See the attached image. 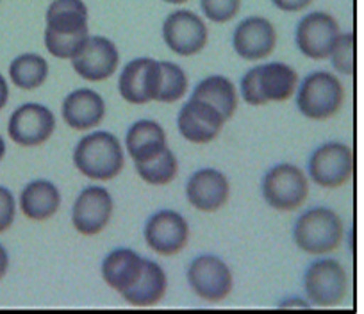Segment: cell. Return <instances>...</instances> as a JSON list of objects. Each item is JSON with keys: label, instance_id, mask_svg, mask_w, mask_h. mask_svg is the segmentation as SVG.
<instances>
[{"label": "cell", "instance_id": "cell-1", "mask_svg": "<svg viewBox=\"0 0 364 314\" xmlns=\"http://www.w3.org/2000/svg\"><path fill=\"white\" fill-rule=\"evenodd\" d=\"M45 22V47L58 59H73L90 38V13L82 0H54Z\"/></svg>", "mask_w": 364, "mask_h": 314}, {"label": "cell", "instance_id": "cell-2", "mask_svg": "<svg viewBox=\"0 0 364 314\" xmlns=\"http://www.w3.org/2000/svg\"><path fill=\"white\" fill-rule=\"evenodd\" d=\"M125 156L120 139L107 131L84 136L73 148V166L93 180H111L124 170Z\"/></svg>", "mask_w": 364, "mask_h": 314}, {"label": "cell", "instance_id": "cell-3", "mask_svg": "<svg viewBox=\"0 0 364 314\" xmlns=\"http://www.w3.org/2000/svg\"><path fill=\"white\" fill-rule=\"evenodd\" d=\"M299 86L295 68L286 63H266L248 70L241 79V97L250 106H264L268 102H286Z\"/></svg>", "mask_w": 364, "mask_h": 314}, {"label": "cell", "instance_id": "cell-4", "mask_svg": "<svg viewBox=\"0 0 364 314\" xmlns=\"http://www.w3.org/2000/svg\"><path fill=\"white\" fill-rule=\"evenodd\" d=\"M296 247L311 256H325L339 249L343 242V222L328 207H313L299 216L293 229Z\"/></svg>", "mask_w": 364, "mask_h": 314}, {"label": "cell", "instance_id": "cell-5", "mask_svg": "<svg viewBox=\"0 0 364 314\" xmlns=\"http://www.w3.org/2000/svg\"><path fill=\"white\" fill-rule=\"evenodd\" d=\"M296 106L306 118L327 120L336 117L345 102V88L331 72H313L296 86Z\"/></svg>", "mask_w": 364, "mask_h": 314}, {"label": "cell", "instance_id": "cell-6", "mask_svg": "<svg viewBox=\"0 0 364 314\" xmlns=\"http://www.w3.org/2000/svg\"><path fill=\"white\" fill-rule=\"evenodd\" d=\"M261 191L269 207L295 211L309 197V180L299 166L281 163L266 172Z\"/></svg>", "mask_w": 364, "mask_h": 314}, {"label": "cell", "instance_id": "cell-7", "mask_svg": "<svg viewBox=\"0 0 364 314\" xmlns=\"http://www.w3.org/2000/svg\"><path fill=\"white\" fill-rule=\"evenodd\" d=\"M304 289L309 305L334 307L345 300L348 275L339 261L323 257L309 264L304 275Z\"/></svg>", "mask_w": 364, "mask_h": 314}, {"label": "cell", "instance_id": "cell-8", "mask_svg": "<svg viewBox=\"0 0 364 314\" xmlns=\"http://www.w3.org/2000/svg\"><path fill=\"white\" fill-rule=\"evenodd\" d=\"M143 236L149 249L157 256H177L190 242V223L181 212L163 209L146 220Z\"/></svg>", "mask_w": 364, "mask_h": 314}, {"label": "cell", "instance_id": "cell-9", "mask_svg": "<svg viewBox=\"0 0 364 314\" xmlns=\"http://www.w3.org/2000/svg\"><path fill=\"white\" fill-rule=\"evenodd\" d=\"M353 152L348 145L328 141L318 146L309 159V175L318 186L336 190L352 179Z\"/></svg>", "mask_w": 364, "mask_h": 314}, {"label": "cell", "instance_id": "cell-10", "mask_svg": "<svg viewBox=\"0 0 364 314\" xmlns=\"http://www.w3.org/2000/svg\"><path fill=\"white\" fill-rule=\"evenodd\" d=\"M163 40L173 54L191 58L200 54L208 45V26L197 13L177 9L164 20Z\"/></svg>", "mask_w": 364, "mask_h": 314}, {"label": "cell", "instance_id": "cell-11", "mask_svg": "<svg viewBox=\"0 0 364 314\" xmlns=\"http://www.w3.org/2000/svg\"><path fill=\"white\" fill-rule=\"evenodd\" d=\"M188 282L198 298L205 302H223L234 288V277L225 261L220 257L198 256L188 268Z\"/></svg>", "mask_w": 364, "mask_h": 314}, {"label": "cell", "instance_id": "cell-12", "mask_svg": "<svg viewBox=\"0 0 364 314\" xmlns=\"http://www.w3.org/2000/svg\"><path fill=\"white\" fill-rule=\"evenodd\" d=\"M55 131V117L43 104H22L8 121V134L20 146H40Z\"/></svg>", "mask_w": 364, "mask_h": 314}, {"label": "cell", "instance_id": "cell-13", "mask_svg": "<svg viewBox=\"0 0 364 314\" xmlns=\"http://www.w3.org/2000/svg\"><path fill=\"white\" fill-rule=\"evenodd\" d=\"M339 34L341 31H339V23L334 16L328 13L314 11L304 16L299 22L295 41L299 50L306 58L321 61V59H328Z\"/></svg>", "mask_w": 364, "mask_h": 314}, {"label": "cell", "instance_id": "cell-14", "mask_svg": "<svg viewBox=\"0 0 364 314\" xmlns=\"http://www.w3.org/2000/svg\"><path fill=\"white\" fill-rule=\"evenodd\" d=\"M72 66L84 81H106L120 66V52L109 38L90 36L72 59Z\"/></svg>", "mask_w": 364, "mask_h": 314}, {"label": "cell", "instance_id": "cell-15", "mask_svg": "<svg viewBox=\"0 0 364 314\" xmlns=\"http://www.w3.org/2000/svg\"><path fill=\"white\" fill-rule=\"evenodd\" d=\"M161 66L150 58H138L127 63L118 79V92L122 99L134 106L156 102L159 92Z\"/></svg>", "mask_w": 364, "mask_h": 314}, {"label": "cell", "instance_id": "cell-16", "mask_svg": "<svg viewBox=\"0 0 364 314\" xmlns=\"http://www.w3.org/2000/svg\"><path fill=\"white\" fill-rule=\"evenodd\" d=\"M113 197L102 186H87L79 193L72 207V223L84 236L100 234L113 216Z\"/></svg>", "mask_w": 364, "mask_h": 314}, {"label": "cell", "instance_id": "cell-17", "mask_svg": "<svg viewBox=\"0 0 364 314\" xmlns=\"http://www.w3.org/2000/svg\"><path fill=\"white\" fill-rule=\"evenodd\" d=\"M232 47L245 61H261L277 47V31L262 16H248L234 29Z\"/></svg>", "mask_w": 364, "mask_h": 314}, {"label": "cell", "instance_id": "cell-18", "mask_svg": "<svg viewBox=\"0 0 364 314\" xmlns=\"http://www.w3.org/2000/svg\"><path fill=\"white\" fill-rule=\"evenodd\" d=\"M225 118L208 102L191 99L181 107L177 118L178 132L184 139L195 145H208L222 132Z\"/></svg>", "mask_w": 364, "mask_h": 314}, {"label": "cell", "instance_id": "cell-19", "mask_svg": "<svg viewBox=\"0 0 364 314\" xmlns=\"http://www.w3.org/2000/svg\"><path fill=\"white\" fill-rule=\"evenodd\" d=\"M230 186L220 170L202 168L190 177L186 184L188 202L197 211L216 212L227 204Z\"/></svg>", "mask_w": 364, "mask_h": 314}, {"label": "cell", "instance_id": "cell-20", "mask_svg": "<svg viewBox=\"0 0 364 314\" xmlns=\"http://www.w3.org/2000/svg\"><path fill=\"white\" fill-rule=\"evenodd\" d=\"M61 114L65 124L73 131H91L106 118V102L93 90L79 88L63 100Z\"/></svg>", "mask_w": 364, "mask_h": 314}, {"label": "cell", "instance_id": "cell-21", "mask_svg": "<svg viewBox=\"0 0 364 314\" xmlns=\"http://www.w3.org/2000/svg\"><path fill=\"white\" fill-rule=\"evenodd\" d=\"M145 257L131 249H117L102 261V278L111 289L125 293L139 281Z\"/></svg>", "mask_w": 364, "mask_h": 314}, {"label": "cell", "instance_id": "cell-22", "mask_svg": "<svg viewBox=\"0 0 364 314\" xmlns=\"http://www.w3.org/2000/svg\"><path fill=\"white\" fill-rule=\"evenodd\" d=\"M125 146L134 163H149L168 148L166 132L157 121L138 120L129 127Z\"/></svg>", "mask_w": 364, "mask_h": 314}, {"label": "cell", "instance_id": "cell-23", "mask_svg": "<svg viewBox=\"0 0 364 314\" xmlns=\"http://www.w3.org/2000/svg\"><path fill=\"white\" fill-rule=\"evenodd\" d=\"M61 207V193L50 180H31L20 193V211L26 218L43 222L52 218Z\"/></svg>", "mask_w": 364, "mask_h": 314}, {"label": "cell", "instance_id": "cell-24", "mask_svg": "<svg viewBox=\"0 0 364 314\" xmlns=\"http://www.w3.org/2000/svg\"><path fill=\"white\" fill-rule=\"evenodd\" d=\"M168 289V277L156 261L145 259L143 274L139 281L122 293L124 300L134 307H152L164 298Z\"/></svg>", "mask_w": 364, "mask_h": 314}, {"label": "cell", "instance_id": "cell-25", "mask_svg": "<svg viewBox=\"0 0 364 314\" xmlns=\"http://www.w3.org/2000/svg\"><path fill=\"white\" fill-rule=\"evenodd\" d=\"M191 99L202 100V102H208L209 106L215 107L216 111H220L225 120L234 117L237 109V92L236 86L230 79L223 75H211L205 77L195 86L193 93H191Z\"/></svg>", "mask_w": 364, "mask_h": 314}, {"label": "cell", "instance_id": "cell-26", "mask_svg": "<svg viewBox=\"0 0 364 314\" xmlns=\"http://www.w3.org/2000/svg\"><path fill=\"white\" fill-rule=\"evenodd\" d=\"M48 63L40 54H22L9 65V79L20 90H38L48 79Z\"/></svg>", "mask_w": 364, "mask_h": 314}, {"label": "cell", "instance_id": "cell-27", "mask_svg": "<svg viewBox=\"0 0 364 314\" xmlns=\"http://www.w3.org/2000/svg\"><path fill=\"white\" fill-rule=\"evenodd\" d=\"M136 172L150 186H166L177 177L178 161L170 148L149 163H136Z\"/></svg>", "mask_w": 364, "mask_h": 314}, {"label": "cell", "instance_id": "cell-28", "mask_svg": "<svg viewBox=\"0 0 364 314\" xmlns=\"http://www.w3.org/2000/svg\"><path fill=\"white\" fill-rule=\"evenodd\" d=\"M161 66V79H159V92H157L156 102L173 104L181 100L188 92V75L178 65L170 61H159Z\"/></svg>", "mask_w": 364, "mask_h": 314}, {"label": "cell", "instance_id": "cell-29", "mask_svg": "<svg viewBox=\"0 0 364 314\" xmlns=\"http://www.w3.org/2000/svg\"><path fill=\"white\" fill-rule=\"evenodd\" d=\"M328 58H331L336 72L343 73V75H353L355 72V34H339Z\"/></svg>", "mask_w": 364, "mask_h": 314}, {"label": "cell", "instance_id": "cell-30", "mask_svg": "<svg viewBox=\"0 0 364 314\" xmlns=\"http://www.w3.org/2000/svg\"><path fill=\"white\" fill-rule=\"evenodd\" d=\"M205 18L216 23H227L240 13L241 0H200Z\"/></svg>", "mask_w": 364, "mask_h": 314}, {"label": "cell", "instance_id": "cell-31", "mask_svg": "<svg viewBox=\"0 0 364 314\" xmlns=\"http://www.w3.org/2000/svg\"><path fill=\"white\" fill-rule=\"evenodd\" d=\"M16 218L15 195L8 188L0 186V234L11 229Z\"/></svg>", "mask_w": 364, "mask_h": 314}, {"label": "cell", "instance_id": "cell-32", "mask_svg": "<svg viewBox=\"0 0 364 314\" xmlns=\"http://www.w3.org/2000/svg\"><path fill=\"white\" fill-rule=\"evenodd\" d=\"M273 6L281 11L286 13H299L304 11L306 8H309L314 0H272Z\"/></svg>", "mask_w": 364, "mask_h": 314}, {"label": "cell", "instance_id": "cell-33", "mask_svg": "<svg viewBox=\"0 0 364 314\" xmlns=\"http://www.w3.org/2000/svg\"><path fill=\"white\" fill-rule=\"evenodd\" d=\"M9 100V86L8 81H6V77L0 73V111L4 109L6 104Z\"/></svg>", "mask_w": 364, "mask_h": 314}, {"label": "cell", "instance_id": "cell-34", "mask_svg": "<svg viewBox=\"0 0 364 314\" xmlns=\"http://www.w3.org/2000/svg\"><path fill=\"white\" fill-rule=\"evenodd\" d=\"M9 270V254L4 247L0 245V281L6 277Z\"/></svg>", "mask_w": 364, "mask_h": 314}, {"label": "cell", "instance_id": "cell-35", "mask_svg": "<svg viewBox=\"0 0 364 314\" xmlns=\"http://www.w3.org/2000/svg\"><path fill=\"white\" fill-rule=\"evenodd\" d=\"M4 156H6V141L4 138H2V134H0V161L4 159Z\"/></svg>", "mask_w": 364, "mask_h": 314}, {"label": "cell", "instance_id": "cell-36", "mask_svg": "<svg viewBox=\"0 0 364 314\" xmlns=\"http://www.w3.org/2000/svg\"><path fill=\"white\" fill-rule=\"evenodd\" d=\"M163 2H168V4H184L188 0H163Z\"/></svg>", "mask_w": 364, "mask_h": 314}, {"label": "cell", "instance_id": "cell-37", "mask_svg": "<svg viewBox=\"0 0 364 314\" xmlns=\"http://www.w3.org/2000/svg\"><path fill=\"white\" fill-rule=\"evenodd\" d=\"M0 2H2V0H0Z\"/></svg>", "mask_w": 364, "mask_h": 314}]
</instances>
